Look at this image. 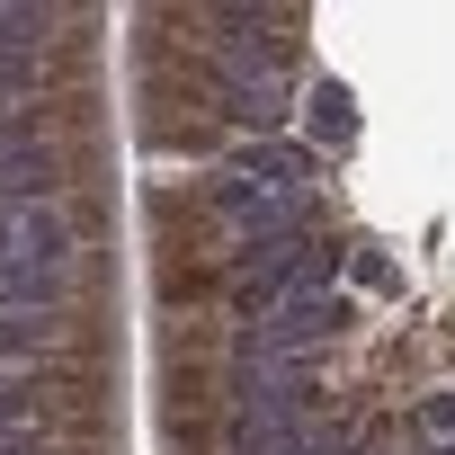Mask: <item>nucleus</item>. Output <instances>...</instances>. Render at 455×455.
Here are the masks:
<instances>
[{
	"instance_id": "obj_2",
	"label": "nucleus",
	"mask_w": 455,
	"mask_h": 455,
	"mask_svg": "<svg viewBox=\"0 0 455 455\" xmlns=\"http://www.w3.org/2000/svg\"><path fill=\"white\" fill-rule=\"evenodd\" d=\"M0 259H19V268H63V259H72V223H63V205H45V196L0 205Z\"/></svg>"
},
{
	"instance_id": "obj_1",
	"label": "nucleus",
	"mask_w": 455,
	"mask_h": 455,
	"mask_svg": "<svg viewBox=\"0 0 455 455\" xmlns=\"http://www.w3.org/2000/svg\"><path fill=\"white\" fill-rule=\"evenodd\" d=\"M313 179H322V152L295 143V134H251L223 152L214 170V214L233 223V242H259V233H304L313 223Z\"/></svg>"
},
{
	"instance_id": "obj_3",
	"label": "nucleus",
	"mask_w": 455,
	"mask_h": 455,
	"mask_svg": "<svg viewBox=\"0 0 455 455\" xmlns=\"http://www.w3.org/2000/svg\"><path fill=\"white\" fill-rule=\"evenodd\" d=\"M348 134H357L348 90H313V152H322V143H348Z\"/></svg>"
}]
</instances>
